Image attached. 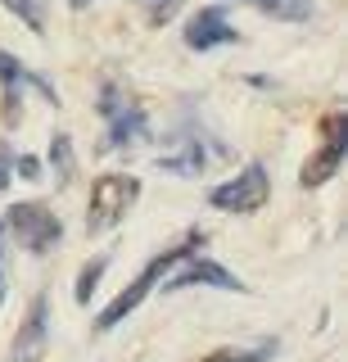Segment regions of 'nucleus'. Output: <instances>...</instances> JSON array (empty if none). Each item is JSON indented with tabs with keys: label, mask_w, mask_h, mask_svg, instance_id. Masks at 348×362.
Returning <instances> with one entry per match:
<instances>
[{
	"label": "nucleus",
	"mask_w": 348,
	"mask_h": 362,
	"mask_svg": "<svg viewBox=\"0 0 348 362\" xmlns=\"http://www.w3.org/2000/svg\"><path fill=\"white\" fill-rule=\"evenodd\" d=\"M199 245H204V235L195 231V235H186L181 245H172V249H163V254H154L150 263H145V272H140V276L131 281V286L122 290L118 299H114L104 313L95 317V326H100V331H114V326L122 322V317H131V313L140 308V303H145V294H150L154 286H159V281L167 276V272H172V267H181L186 258H195V254H199Z\"/></svg>",
	"instance_id": "f257e3e1"
},
{
	"label": "nucleus",
	"mask_w": 348,
	"mask_h": 362,
	"mask_svg": "<svg viewBox=\"0 0 348 362\" xmlns=\"http://www.w3.org/2000/svg\"><path fill=\"white\" fill-rule=\"evenodd\" d=\"M100 113H104V122H109L104 145H100L104 154L131 150V145H140L145 136H150V118H145V109L131 105V95L118 82H104V86H100Z\"/></svg>",
	"instance_id": "f03ea898"
},
{
	"label": "nucleus",
	"mask_w": 348,
	"mask_h": 362,
	"mask_svg": "<svg viewBox=\"0 0 348 362\" xmlns=\"http://www.w3.org/2000/svg\"><path fill=\"white\" fill-rule=\"evenodd\" d=\"M140 199V181L127 173H104L91 186V204H86V231L100 235L109 226H118L131 213V204Z\"/></svg>",
	"instance_id": "7ed1b4c3"
},
{
	"label": "nucleus",
	"mask_w": 348,
	"mask_h": 362,
	"mask_svg": "<svg viewBox=\"0 0 348 362\" xmlns=\"http://www.w3.org/2000/svg\"><path fill=\"white\" fill-rule=\"evenodd\" d=\"M0 226H5V235H14L28 254H50V249L64 240L59 213L46 209V204H14V209L0 218Z\"/></svg>",
	"instance_id": "20e7f679"
},
{
	"label": "nucleus",
	"mask_w": 348,
	"mask_h": 362,
	"mask_svg": "<svg viewBox=\"0 0 348 362\" xmlns=\"http://www.w3.org/2000/svg\"><path fill=\"white\" fill-rule=\"evenodd\" d=\"M267 195H272V177H267V168L249 163L240 177L222 181L208 199H212V209H222V213H258L267 204Z\"/></svg>",
	"instance_id": "39448f33"
},
{
	"label": "nucleus",
	"mask_w": 348,
	"mask_h": 362,
	"mask_svg": "<svg viewBox=\"0 0 348 362\" xmlns=\"http://www.w3.org/2000/svg\"><path fill=\"white\" fill-rule=\"evenodd\" d=\"M0 82H5V118L14 122L18 118V105H23V90H41L50 105H59V90H54L46 77H37L28 64H18L14 54L0 50Z\"/></svg>",
	"instance_id": "423d86ee"
},
{
	"label": "nucleus",
	"mask_w": 348,
	"mask_h": 362,
	"mask_svg": "<svg viewBox=\"0 0 348 362\" xmlns=\"http://www.w3.org/2000/svg\"><path fill=\"white\" fill-rule=\"evenodd\" d=\"M46 344H50V299L37 294L28 322L18 326V335H14V362H41L46 358Z\"/></svg>",
	"instance_id": "0eeeda50"
},
{
	"label": "nucleus",
	"mask_w": 348,
	"mask_h": 362,
	"mask_svg": "<svg viewBox=\"0 0 348 362\" xmlns=\"http://www.w3.org/2000/svg\"><path fill=\"white\" fill-rule=\"evenodd\" d=\"M186 286H212V290H244V281L227 272L222 263H208V258H186L181 272L163 276V290H186Z\"/></svg>",
	"instance_id": "6e6552de"
},
{
	"label": "nucleus",
	"mask_w": 348,
	"mask_h": 362,
	"mask_svg": "<svg viewBox=\"0 0 348 362\" xmlns=\"http://www.w3.org/2000/svg\"><path fill=\"white\" fill-rule=\"evenodd\" d=\"M231 41H235V28H231L227 9H199V14L186 23L190 50H217V45H231Z\"/></svg>",
	"instance_id": "1a4fd4ad"
},
{
	"label": "nucleus",
	"mask_w": 348,
	"mask_h": 362,
	"mask_svg": "<svg viewBox=\"0 0 348 362\" xmlns=\"http://www.w3.org/2000/svg\"><path fill=\"white\" fill-rule=\"evenodd\" d=\"M340 163H344V118L335 113V118H330V136H325L321 154L303 163V186H321L325 177L340 173Z\"/></svg>",
	"instance_id": "9d476101"
},
{
	"label": "nucleus",
	"mask_w": 348,
	"mask_h": 362,
	"mask_svg": "<svg viewBox=\"0 0 348 362\" xmlns=\"http://www.w3.org/2000/svg\"><path fill=\"white\" fill-rule=\"evenodd\" d=\"M176 145H181L176 154H159V168H163V173L190 177V173H199V168L208 163V150H204V141H199V136H186V141H176Z\"/></svg>",
	"instance_id": "9b49d317"
},
{
	"label": "nucleus",
	"mask_w": 348,
	"mask_h": 362,
	"mask_svg": "<svg viewBox=\"0 0 348 362\" xmlns=\"http://www.w3.org/2000/svg\"><path fill=\"white\" fill-rule=\"evenodd\" d=\"M5 9H9V14H18L32 32H46V9H50V0H5Z\"/></svg>",
	"instance_id": "f8f14e48"
},
{
	"label": "nucleus",
	"mask_w": 348,
	"mask_h": 362,
	"mask_svg": "<svg viewBox=\"0 0 348 362\" xmlns=\"http://www.w3.org/2000/svg\"><path fill=\"white\" fill-rule=\"evenodd\" d=\"M136 9L145 14L150 28H163V23H172L176 14H181V0H136Z\"/></svg>",
	"instance_id": "ddd939ff"
},
{
	"label": "nucleus",
	"mask_w": 348,
	"mask_h": 362,
	"mask_svg": "<svg viewBox=\"0 0 348 362\" xmlns=\"http://www.w3.org/2000/svg\"><path fill=\"white\" fill-rule=\"evenodd\" d=\"M249 5L267 9V14H276V18H294V23L312 14V0H249Z\"/></svg>",
	"instance_id": "4468645a"
},
{
	"label": "nucleus",
	"mask_w": 348,
	"mask_h": 362,
	"mask_svg": "<svg viewBox=\"0 0 348 362\" xmlns=\"http://www.w3.org/2000/svg\"><path fill=\"white\" fill-rule=\"evenodd\" d=\"M50 163H54V181H68L73 177V141L68 136H54V145H50Z\"/></svg>",
	"instance_id": "2eb2a0df"
},
{
	"label": "nucleus",
	"mask_w": 348,
	"mask_h": 362,
	"mask_svg": "<svg viewBox=\"0 0 348 362\" xmlns=\"http://www.w3.org/2000/svg\"><path fill=\"white\" fill-rule=\"evenodd\" d=\"M276 344H258V349H217V354H208L204 362H267L272 358Z\"/></svg>",
	"instance_id": "dca6fc26"
},
{
	"label": "nucleus",
	"mask_w": 348,
	"mask_h": 362,
	"mask_svg": "<svg viewBox=\"0 0 348 362\" xmlns=\"http://www.w3.org/2000/svg\"><path fill=\"white\" fill-rule=\"evenodd\" d=\"M104 267H109V258H95V263H86V267H82V276H77V303H91V290L100 286Z\"/></svg>",
	"instance_id": "f3484780"
},
{
	"label": "nucleus",
	"mask_w": 348,
	"mask_h": 362,
	"mask_svg": "<svg viewBox=\"0 0 348 362\" xmlns=\"http://www.w3.org/2000/svg\"><path fill=\"white\" fill-rule=\"evenodd\" d=\"M5 258H9V245H5V226H0V303H5V290H9V267H5Z\"/></svg>",
	"instance_id": "a211bd4d"
},
{
	"label": "nucleus",
	"mask_w": 348,
	"mask_h": 362,
	"mask_svg": "<svg viewBox=\"0 0 348 362\" xmlns=\"http://www.w3.org/2000/svg\"><path fill=\"white\" fill-rule=\"evenodd\" d=\"M14 181V154H9V145H0V190Z\"/></svg>",
	"instance_id": "6ab92c4d"
},
{
	"label": "nucleus",
	"mask_w": 348,
	"mask_h": 362,
	"mask_svg": "<svg viewBox=\"0 0 348 362\" xmlns=\"http://www.w3.org/2000/svg\"><path fill=\"white\" fill-rule=\"evenodd\" d=\"M68 5H73V9H86V5H91V0H68Z\"/></svg>",
	"instance_id": "aec40b11"
}]
</instances>
